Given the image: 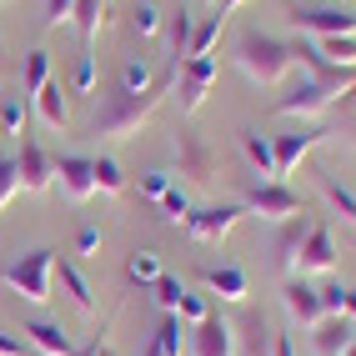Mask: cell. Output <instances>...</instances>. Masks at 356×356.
Returning <instances> with one entry per match:
<instances>
[{
  "instance_id": "obj_1",
  "label": "cell",
  "mask_w": 356,
  "mask_h": 356,
  "mask_svg": "<svg viewBox=\"0 0 356 356\" xmlns=\"http://www.w3.org/2000/svg\"><path fill=\"white\" fill-rule=\"evenodd\" d=\"M231 60L246 70V81L256 86H281L296 70V45L281 40V35H266V31H246L241 40H236Z\"/></svg>"
},
{
  "instance_id": "obj_2",
  "label": "cell",
  "mask_w": 356,
  "mask_h": 356,
  "mask_svg": "<svg viewBox=\"0 0 356 356\" xmlns=\"http://www.w3.org/2000/svg\"><path fill=\"white\" fill-rule=\"evenodd\" d=\"M165 86H171V70H161V81L151 86V90H140V96H126V90H115V96L101 106V115H96V136H131V131H140L156 115V106H161V96H165Z\"/></svg>"
},
{
  "instance_id": "obj_3",
  "label": "cell",
  "mask_w": 356,
  "mask_h": 356,
  "mask_svg": "<svg viewBox=\"0 0 356 356\" xmlns=\"http://www.w3.org/2000/svg\"><path fill=\"white\" fill-rule=\"evenodd\" d=\"M0 281L31 306H45L51 301V286H56V251L51 246H35L26 256H10L6 266H0Z\"/></svg>"
},
{
  "instance_id": "obj_4",
  "label": "cell",
  "mask_w": 356,
  "mask_h": 356,
  "mask_svg": "<svg viewBox=\"0 0 356 356\" xmlns=\"http://www.w3.org/2000/svg\"><path fill=\"white\" fill-rule=\"evenodd\" d=\"M286 20H291V31L312 35V40L356 35V10H346V6H291Z\"/></svg>"
},
{
  "instance_id": "obj_5",
  "label": "cell",
  "mask_w": 356,
  "mask_h": 356,
  "mask_svg": "<svg viewBox=\"0 0 356 356\" xmlns=\"http://www.w3.org/2000/svg\"><path fill=\"white\" fill-rule=\"evenodd\" d=\"M241 206L251 211V216H261V221H276V226L306 211V206H301V196L291 191L286 181H256L251 191L241 196Z\"/></svg>"
},
{
  "instance_id": "obj_6",
  "label": "cell",
  "mask_w": 356,
  "mask_h": 356,
  "mask_svg": "<svg viewBox=\"0 0 356 356\" xmlns=\"http://www.w3.org/2000/svg\"><path fill=\"white\" fill-rule=\"evenodd\" d=\"M246 216V206L241 201H221V206H191V216H186L181 226H186V236L191 241H206V246H221L226 236H231V226Z\"/></svg>"
},
{
  "instance_id": "obj_7",
  "label": "cell",
  "mask_w": 356,
  "mask_h": 356,
  "mask_svg": "<svg viewBox=\"0 0 356 356\" xmlns=\"http://www.w3.org/2000/svg\"><path fill=\"white\" fill-rule=\"evenodd\" d=\"M337 261H341V246H337V236H331V226L312 221V231H306L291 271H301V276H331V271H337Z\"/></svg>"
},
{
  "instance_id": "obj_8",
  "label": "cell",
  "mask_w": 356,
  "mask_h": 356,
  "mask_svg": "<svg viewBox=\"0 0 356 356\" xmlns=\"http://www.w3.org/2000/svg\"><path fill=\"white\" fill-rule=\"evenodd\" d=\"M326 136H331L326 126H301V131H291V136H271V151H276V181H286L296 165L321 146Z\"/></svg>"
},
{
  "instance_id": "obj_9",
  "label": "cell",
  "mask_w": 356,
  "mask_h": 356,
  "mask_svg": "<svg viewBox=\"0 0 356 356\" xmlns=\"http://www.w3.org/2000/svg\"><path fill=\"white\" fill-rule=\"evenodd\" d=\"M211 81H216V56H201V60H186V65H181V86H176L181 115H196V111L206 106Z\"/></svg>"
},
{
  "instance_id": "obj_10",
  "label": "cell",
  "mask_w": 356,
  "mask_h": 356,
  "mask_svg": "<svg viewBox=\"0 0 356 356\" xmlns=\"http://www.w3.org/2000/svg\"><path fill=\"white\" fill-rule=\"evenodd\" d=\"M337 101H341V90H331V86H321V81L306 76L291 96H281L271 111H276V115H321V111H331Z\"/></svg>"
},
{
  "instance_id": "obj_11",
  "label": "cell",
  "mask_w": 356,
  "mask_h": 356,
  "mask_svg": "<svg viewBox=\"0 0 356 356\" xmlns=\"http://www.w3.org/2000/svg\"><path fill=\"white\" fill-rule=\"evenodd\" d=\"M15 171H20V191H51L56 186V156L40 151V140H20V156H15Z\"/></svg>"
},
{
  "instance_id": "obj_12",
  "label": "cell",
  "mask_w": 356,
  "mask_h": 356,
  "mask_svg": "<svg viewBox=\"0 0 356 356\" xmlns=\"http://www.w3.org/2000/svg\"><path fill=\"white\" fill-rule=\"evenodd\" d=\"M176 176H186V181H211L216 176V151L191 131L176 136Z\"/></svg>"
},
{
  "instance_id": "obj_13",
  "label": "cell",
  "mask_w": 356,
  "mask_h": 356,
  "mask_svg": "<svg viewBox=\"0 0 356 356\" xmlns=\"http://www.w3.org/2000/svg\"><path fill=\"white\" fill-rule=\"evenodd\" d=\"M20 337L31 341L35 356H76V341H70V331L60 321H45V316H31L20 326Z\"/></svg>"
},
{
  "instance_id": "obj_14",
  "label": "cell",
  "mask_w": 356,
  "mask_h": 356,
  "mask_svg": "<svg viewBox=\"0 0 356 356\" xmlns=\"http://www.w3.org/2000/svg\"><path fill=\"white\" fill-rule=\"evenodd\" d=\"M56 181L65 201H90L96 196V176H90V156H56Z\"/></svg>"
},
{
  "instance_id": "obj_15",
  "label": "cell",
  "mask_w": 356,
  "mask_h": 356,
  "mask_svg": "<svg viewBox=\"0 0 356 356\" xmlns=\"http://www.w3.org/2000/svg\"><path fill=\"white\" fill-rule=\"evenodd\" d=\"M191 356H236V331L211 312L201 326H191Z\"/></svg>"
},
{
  "instance_id": "obj_16",
  "label": "cell",
  "mask_w": 356,
  "mask_h": 356,
  "mask_svg": "<svg viewBox=\"0 0 356 356\" xmlns=\"http://www.w3.org/2000/svg\"><path fill=\"white\" fill-rule=\"evenodd\" d=\"M281 301H286L291 321H301V326H316V321L326 316V312H321V291L306 286V276H291L286 286H281Z\"/></svg>"
},
{
  "instance_id": "obj_17",
  "label": "cell",
  "mask_w": 356,
  "mask_h": 356,
  "mask_svg": "<svg viewBox=\"0 0 356 356\" xmlns=\"http://www.w3.org/2000/svg\"><path fill=\"white\" fill-rule=\"evenodd\" d=\"M201 281H206V296H221V301H246V296H251L246 271L231 266V261H221V266H206Z\"/></svg>"
},
{
  "instance_id": "obj_18",
  "label": "cell",
  "mask_w": 356,
  "mask_h": 356,
  "mask_svg": "<svg viewBox=\"0 0 356 356\" xmlns=\"http://www.w3.org/2000/svg\"><path fill=\"white\" fill-rule=\"evenodd\" d=\"M312 341H316L321 356H346V346L356 341V321H346V316H321V321L312 326Z\"/></svg>"
},
{
  "instance_id": "obj_19",
  "label": "cell",
  "mask_w": 356,
  "mask_h": 356,
  "mask_svg": "<svg viewBox=\"0 0 356 356\" xmlns=\"http://www.w3.org/2000/svg\"><path fill=\"white\" fill-rule=\"evenodd\" d=\"M191 31H196V15L191 10H176L171 20H165V70H171V76H181V65H186Z\"/></svg>"
},
{
  "instance_id": "obj_20",
  "label": "cell",
  "mask_w": 356,
  "mask_h": 356,
  "mask_svg": "<svg viewBox=\"0 0 356 356\" xmlns=\"http://www.w3.org/2000/svg\"><path fill=\"white\" fill-rule=\"evenodd\" d=\"M306 231H312V216H291V221H281V231H276V241H271V256H276V266H296V251H301V241H306Z\"/></svg>"
},
{
  "instance_id": "obj_21",
  "label": "cell",
  "mask_w": 356,
  "mask_h": 356,
  "mask_svg": "<svg viewBox=\"0 0 356 356\" xmlns=\"http://www.w3.org/2000/svg\"><path fill=\"white\" fill-rule=\"evenodd\" d=\"M56 281H60V291L70 296V306L76 312H96V291H90V281H86V271L76 266V261H56Z\"/></svg>"
},
{
  "instance_id": "obj_22",
  "label": "cell",
  "mask_w": 356,
  "mask_h": 356,
  "mask_svg": "<svg viewBox=\"0 0 356 356\" xmlns=\"http://www.w3.org/2000/svg\"><path fill=\"white\" fill-rule=\"evenodd\" d=\"M241 156L251 161V171H256L261 181H276V151H271V136L241 131Z\"/></svg>"
},
{
  "instance_id": "obj_23",
  "label": "cell",
  "mask_w": 356,
  "mask_h": 356,
  "mask_svg": "<svg viewBox=\"0 0 356 356\" xmlns=\"http://www.w3.org/2000/svg\"><path fill=\"white\" fill-rule=\"evenodd\" d=\"M35 115H40V121L45 126H51V131H60L65 121H70V111H65V96H60V81H45L40 90H35Z\"/></svg>"
},
{
  "instance_id": "obj_24",
  "label": "cell",
  "mask_w": 356,
  "mask_h": 356,
  "mask_svg": "<svg viewBox=\"0 0 356 356\" xmlns=\"http://www.w3.org/2000/svg\"><path fill=\"white\" fill-rule=\"evenodd\" d=\"M161 76H156V65L146 56H131L121 60V76H115V90H126V96H140V90H151Z\"/></svg>"
},
{
  "instance_id": "obj_25",
  "label": "cell",
  "mask_w": 356,
  "mask_h": 356,
  "mask_svg": "<svg viewBox=\"0 0 356 356\" xmlns=\"http://www.w3.org/2000/svg\"><path fill=\"white\" fill-rule=\"evenodd\" d=\"M316 186H321V196L331 201V211H337L346 226H356V191H346V186L331 176V171H316Z\"/></svg>"
},
{
  "instance_id": "obj_26",
  "label": "cell",
  "mask_w": 356,
  "mask_h": 356,
  "mask_svg": "<svg viewBox=\"0 0 356 356\" xmlns=\"http://www.w3.org/2000/svg\"><path fill=\"white\" fill-rule=\"evenodd\" d=\"M221 26H226V20H221L216 10H211V15H201V20H196V31H191V45H186V60H201V56H211V51H216Z\"/></svg>"
},
{
  "instance_id": "obj_27",
  "label": "cell",
  "mask_w": 356,
  "mask_h": 356,
  "mask_svg": "<svg viewBox=\"0 0 356 356\" xmlns=\"http://www.w3.org/2000/svg\"><path fill=\"white\" fill-rule=\"evenodd\" d=\"M241 356H271V326L261 312H246L241 321Z\"/></svg>"
},
{
  "instance_id": "obj_28",
  "label": "cell",
  "mask_w": 356,
  "mask_h": 356,
  "mask_svg": "<svg viewBox=\"0 0 356 356\" xmlns=\"http://www.w3.org/2000/svg\"><path fill=\"white\" fill-rule=\"evenodd\" d=\"M90 176H96V191H106V196L126 191V171H121L115 156H90Z\"/></svg>"
},
{
  "instance_id": "obj_29",
  "label": "cell",
  "mask_w": 356,
  "mask_h": 356,
  "mask_svg": "<svg viewBox=\"0 0 356 356\" xmlns=\"http://www.w3.org/2000/svg\"><path fill=\"white\" fill-rule=\"evenodd\" d=\"M101 20H106V0H76V20H70V26L86 35V51H90V40L101 35Z\"/></svg>"
},
{
  "instance_id": "obj_30",
  "label": "cell",
  "mask_w": 356,
  "mask_h": 356,
  "mask_svg": "<svg viewBox=\"0 0 356 356\" xmlns=\"http://www.w3.org/2000/svg\"><path fill=\"white\" fill-rule=\"evenodd\" d=\"M161 26H165V15H161V6H156V0H136V6H131V31H136L140 40L161 35Z\"/></svg>"
},
{
  "instance_id": "obj_31",
  "label": "cell",
  "mask_w": 356,
  "mask_h": 356,
  "mask_svg": "<svg viewBox=\"0 0 356 356\" xmlns=\"http://www.w3.org/2000/svg\"><path fill=\"white\" fill-rule=\"evenodd\" d=\"M156 276H161V251H131L126 256V281L156 286Z\"/></svg>"
},
{
  "instance_id": "obj_32",
  "label": "cell",
  "mask_w": 356,
  "mask_h": 356,
  "mask_svg": "<svg viewBox=\"0 0 356 356\" xmlns=\"http://www.w3.org/2000/svg\"><path fill=\"white\" fill-rule=\"evenodd\" d=\"M316 51H321L331 65L356 70V35H331V40H316Z\"/></svg>"
},
{
  "instance_id": "obj_33",
  "label": "cell",
  "mask_w": 356,
  "mask_h": 356,
  "mask_svg": "<svg viewBox=\"0 0 356 356\" xmlns=\"http://www.w3.org/2000/svg\"><path fill=\"white\" fill-rule=\"evenodd\" d=\"M181 337H186V331H181V316H161V326H156V337H151V341L161 346V356H181V351H186Z\"/></svg>"
},
{
  "instance_id": "obj_34",
  "label": "cell",
  "mask_w": 356,
  "mask_h": 356,
  "mask_svg": "<svg viewBox=\"0 0 356 356\" xmlns=\"http://www.w3.org/2000/svg\"><path fill=\"white\" fill-rule=\"evenodd\" d=\"M176 186V171H165V165H156V171H140V181H136V191L146 196V201H161L165 191Z\"/></svg>"
},
{
  "instance_id": "obj_35",
  "label": "cell",
  "mask_w": 356,
  "mask_h": 356,
  "mask_svg": "<svg viewBox=\"0 0 356 356\" xmlns=\"http://www.w3.org/2000/svg\"><path fill=\"white\" fill-rule=\"evenodd\" d=\"M181 296H186V281L181 276H156V306H161V312L165 316H176V306H181Z\"/></svg>"
},
{
  "instance_id": "obj_36",
  "label": "cell",
  "mask_w": 356,
  "mask_h": 356,
  "mask_svg": "<svg viewBox=\"0 0 356 356\" xmlns=\"http://www.w3.org/2000/svg\"><path fill=\"white\" fill-rule=\"evenodd\" d=\"M156 211H161V221H176V226H181L186 216H191V196H186L181 186H171V191L156 201Z\"/></svg>"
},
{
  "instance_id": "obj_37",
  "label": "cell",
  "mask_w": 356,
  "mask_h": 356,
  "mask_svg": "<svg viewBox=\"0 0 356 356\" xmlns=\"http://www.w3.org/2000/svg\"><path fill=\"white\" fill-rule=\"evenodd\" d=\"M45 81H51V56H45V51H31V56H26V86H20V90L35 96Z\"/></svg>"
},
{
  "instance_id": "obj_38",
  "label": "cell",
  "mask_w": 356,
  "mask_h": 356,
  "mask_svg": "<svg viewBox=\"0 0 356 356\" xmlns=\"http://www.w3.org/2000/svg\"><path fill=\"white\" fill-rule=\"evenodd\" d=\"M70 90H76V96H90V90H96V56H90V51L76 56V70H70Z\"/></svg>"
},
{
  "instance_id": "obj_39",
  "label": "cell",
  "mask_w": 356,
  "mask_h": 356,
  "mask_svg": "<svg viewBox=\"0 0 356 356\" xmlns=\"http://www.w3.org/2000/svg\"><path fill=\"white\" fill-rule=\"evenodd\" d=\"M176 316H181V321H191V326H201V321L211 316V296H206V291H186L181 306H176Z\"/></svg>"
},
{
  "instance_id": "obj_40",
  "label": "cell",
  "mask_w": 356,
  "mask_h": 356,
  "mask_svg": "<svg viewBox=\"0 0 356 356\" xmlns=\"http://www.w3.org/2000/svg\"><path fill=\"white\" fill-rule=\"evenodd\" d=\"M26 131V106H20L15 96L0 101V136H20Z\"/></svg>"
},
{
  "instance_id": "obj_41",
  "label": "cell",
  "mask_w": 356,
  "mask_h": 356,
  "mask_svg": "<svg viewBox=\"0 0 356 356\" xmlns=\"http://www.w3.org/2000/svg\"><path fill=\"white\" fill-rule=\"evenodd\" d=\"M70 20H76V0H45V15H40L45 31H60Z\"/></svg>"
},
{
  "instance_id": "obj_42",
  "label": "cell",
  "mask_w": 356,
  "mask_h": 356,
  "mask_svg": "<svg viewBox=\"0 0 356 356\" xmlns=\"http://www.w3.org/2000/svg\"><path fill=\"white\" fill-rule=\"evenodd\" d=\"M15 196H20V171H15V161H0V211Z\"/></svg>"
},
{
  "instance_id": "obj_43",
  "label": "cell",
  "mask_w": 356,
  "mask_h": 356,
  "mask_svg": "<svg viewBox=\"0 0 356 356\" xmlns=\"http://www.w3.org/2000/svg\"><path fill=\"white\" fill-rule=\"evenodd\" d=\"M341 306H346V286H341V281H326V286H321V312L341 316Z\"/></svg>"
},
{
  "instance_id": "obj_44",
  "label": "cell",
  "mask_w": 356,
  "mask_h": 356,
  "mask_svg": "<svg viewBox=\"0 0 356 356\" xmlns=\"http://www.w3.org/2000/svg\"><path fill=\"white\" fill-rule=\"evenodd\" d=\"M0 356H35V351H31V341H26V337H15V331L0 326Z\"/></svg>"
},
{
  "instance_id": "obj_45",
  "label": "cell",
  "mask_w": 356,
  "mask_h": 356,
  "mask_svg": "<svg viewBox=\"0 0 356 356\" xmlns=\"http://www.w3.org/2000/svg\"><path fill=\"white\" fill-rule=\"evenodd\" d=\"M101 251V231L96 226H81L76 231V256H96Z\"/></svg>"
},
{
  "instance_id": "obj_46",
  "label": "cell",
  "mask_w": 356,
  "mask_h": 356,
  "mask_svg": "<svg viewBox=\"0 0 356 356\" xmlns=\"http://www.w3.org/2000/svg\"><path fill=\"white\" fill-rule=\"evenodd\" d=\"M271 356H296V346H291L286 331H271Z\"/></svg>"
},
{
  "instance_id": "obj_47",
  "label": "cell",
  "mask_w": 356,
  "mask_h": 356,
  "mask_svg": "<svg viewBox=\"0 0 356 356\" xmlns=\"http://www.w3.org/2000/svg\"><path fill=\"white\" fill-rule=\"evenodd\" d=\"M241 6H246V0H216V15H221V20H231Z\"/></svg>"
},
{
  "instance_id": "obj_48",
  "label": "cell",
  "mask_w": 356,
  "mask_h": 356,
  "mask_svg": "<svg viewBox=\"0 0 356 356\" xmlns=\"http://www.w3.org/2000/svg\"><path fill=\"white\" fill-rule=\"evenodd\" d=\"M140 356H161V346H156V341H146V351H140Z\"/></svg>"
},
{
  "instance_id": "obj_49",
  "label": "cell",
  "mask_w": 356,
  "mask_h": 356,
  "mask_svg": "<svg viewBox=\"0 0 356 356\" xmlns=\"http://www.w3.org/2000/svg\"><path fill=\"white\" fill-rule=\"evenodd\" d=\"M0 70H6V40H0Z\"/></svg>"
},
{
  "instance_id": "obj_50",
  "label": "cell",
  "mask_w": 356,
  "mask_h": 356,
  "mask_svg": "<svg viewBox=\"0 0 356 356\" xmlns=\"http://www.w3.org/2000/svg\"><path fill=\"white\" fill-rule=\"evenodd\" d=\"M96 356H115V351H111V346H106V341H101V351H96Z\"/></svg>"
},
{
  "instance_id": "obj_51",
  "label": "cell",
  "mask_w": 356,
  "mask_h": 356,
  "mask_svg": "<svg viewBox=\"0 0 356 356\" xmlns=\"http://www.w3.org/2000/svg\"><path fill=\"white\" fill-rule=\"evenodd\" d=\"M346 356H356V341H351V346H346Z\"/></svg>"
}]
</instances>
